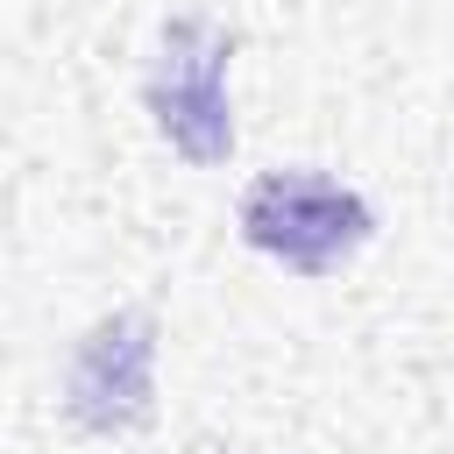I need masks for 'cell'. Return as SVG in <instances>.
I'll list each match as a JSON object with an SVG mask.
<instances>
[{
  "instance_id": "cell-2",
  "label": "cell",
  "mask_w": 454,
  "mask_h": 454,
  "mask_svg": "<svg viewBox=\"0 0 454 454\" xmlns=\"http://www.w3.org/2000/svg\"><path fill=\"white\" fill-rule=\"evenodd\" d=\"M227 57H234V35L206 14H177L149 57V78H142V99L163 128V142L184 156V163H227L234 149V114H227Z\"/></svg>"
},
{
  "instance_id": "cell-3",
  "label": "cell",
  "mask_w": 454,
  "mask_h": 454,
  "mask_svg": "<svg viewBox=\"0 0 454 454\" xmlns=\"http://www.w3.org/2000/svg\"><path fill=\"white\" fill-rule=\"evenodd\" d=\"M149 362H156V319L149 312H114L78 340L64 404L92 433H128L149 419Z\"/></svg>"
},
{
  "instance_id": "cell-1",
  "label": "cell",
  "mask_w": 454,
  "mask_h": 454,
  "mask_svg": "<svg viewBox=\"0 0 454 454\" xmlns=\"http://www.w3.org/2000/svg\"><path fill=\"white\" fill-rule=\"evenodd\" d=\"M376 234V213L362 192H348L326 170H262L241 192V241L277 255L298 277L340 270L362 241Z\"/></svg>"
}]
</instances>
